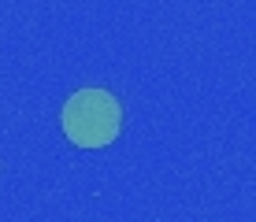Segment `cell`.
Segmentation results:
<instances>
[{"mask_svg": "<svg viewBox=\"0 0 256 222\" xmlns=\"http://www.w3.org/2000/svg\"><path fill=\"white\" fill-rule=\"evenodd\" d=\"M122 130V108L108 89H78L64 108V133L78 148H104Z\"/></svg>", "mask_w": 256, "mask_h": 222, "instance_id": "obj_1", "label": "cell"}]
</instances>
